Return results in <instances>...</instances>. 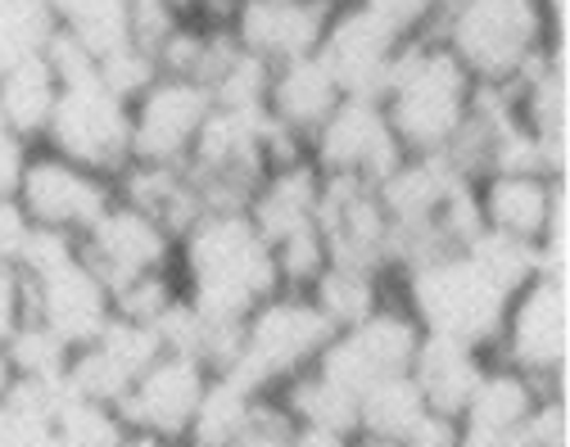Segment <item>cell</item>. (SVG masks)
Masks as SVG:
<instances>
[{
	"label": "cell",
	"instance_id": "1",
	"mask_svg": "<svg viewBox=\"0 0 570 447\" xmlns=\"http://www.w3.org/2000/svg\"><path fill=\"white\" fill-rule=\"evenodd\" d=\"M181 245L190 285L186 298L213 321H245L263 298L281 289L272 245L254 231L245 212H204Z\"/></svg>",
	"mask_w": 570,
	"mask_h": 447
},
{
	"label": "cell",
	"instance_id": "2",
	"mask_svg": "<svg viewBox=\"0 0 570 447\" xmlns=\"http://www.w3.org/2000/svg\"><path fill=\"white\" fill-rule=\"evenodd\" d=\"M475 78L440 37L403 41L381 109L403 145V155H444L458 127L466 122Z\"/></svg>",
	"mask_w": 570,
	"mask_h": 447
},
{
	"label": "cell",
	"instance_id": "3",
	"mask_svg": "<svg viewBox=\"0 0 570 447\" xmlns=\"http://www.w3.org/2000/svg\"><path fill=\"white\" fill-rule=\"evenodd\" d=\"M440 37L475 82L512 87L548 46L534 0H449Z\"/></svg>",
	"mask_w": 570,
	"mask_h": 447
},
{
	"label": "cell",
	"instance_id": "4",
	"mask_svg": "<svg viewBox=\"0 0 570 447\" xmlns=\"http://www.w3.org/2000/svg\"><path fill=\"white\" fill-rule=\"evenodd\" d=\"M335 326L308 294H272L245 317V339L232 366L218 376L240 385L245 394H267L285 380H295L299 370L317 361V352L331 344Z\"/></svg>",
	"mask_w": 570,
	"mask_h": 447
},
{
	"label": "cell",
	"instance_id": "5",
	"mask_svg": "<svg viewBox=\"0 0 570 447\" xmlns=\"http://www.w3.org/2000/svg\"><path fill=\"white\" fill-rule=\"evenodd\" d=\"M407 304L421 330L489 348L503 335V317L512 298L498 294L458 249V254L431 258L407 271Z\"/></svg>",
	"mask_w": 570,
	"mask_h": 447
},
{
	"label": "cell",
	"instance_id": "6",
	"mask_svg": "<svg viewBox=\"0 0 570 447\" xmlns=\"http://www.w3.org/2000/svg\"><path fill=\"white\" fill-rule=\"evenodd\" d=\"M41 140L50 145V155L114 181L131 163V105L100 82L59 87Z\"/></svg>",
	"mask_w": 570,
	"mask_h": 447
},
{
	"label": "cell",
	"instance_id": "7",
	"mask_svg": "<svg viewBox=\"0 0 570 447\" xmlns=\"http://www.w3.org/2000/svg\"><path fill=\"white\" fill-rule=\"evenodd\" d=\"M508 366L530 376L543 394H566V361H570V280L534 276L508 304L503 335Z\"/></svg>",
	"mask_w": 570,
	"mask_h": 447
},
{
	"label": "cell",
	"instance_id": "8",
	"mask_svg": "<svg viewBox=\"0 0 570 447\" xmlns=\"http://www.w3.org/2000/svg\"><path fill=\"white\" fill-rule=\"evenodd\" d=\"M416 339H421V326H416L412 312L376 308L358 326L335 330L313 366L322 370L326 380H335L340 389H348L353 398H358L363 389H372L385 376H407Z\"/></svg>",
	"mask_w": 570,
	"mask_h": 447
},
{
	"label": "cell",
	"instance_id": "9",
	"mask_svg": "<svg viewBox=\"0 0 570 447\" xmlns=\"http://www.w3.org/2000/svg\"><path fill=\"white\" fill-rule=\"evenodd\" d=\"M313 168L322 177L344 172L363 181H385L403 163V145L381 109V100L340 96V105L326 113V122L313 131Z\"/></svg>",
	"mask_w": 570,
	"mask_h": 447
},
{
	"label": "cell",
	"instance_id": "10",
	"mask_svg": "<svg viewBox=\"0 0 570 447\" xmlns=\"http://www.w3.org/2000/svg\"><path fill=\"white\" fill-rule=\"evenodd\" d=\"M407 37H399L385 19H376L367 6L348 0L335 6L317 46V59L331 68V78L340 87V96H363V100H381L390 87L394 59L403 50Z\"/></svg>",
	"mask_w": 570,
	"mask_h": 447
},
{
	"label": "cell",
	"instance_id": "11",
	"mask_svg": "<svg viewBox=\"0 0 570 447\" xmlns=\"http://www.w3.org/2000/svg\"><path fill=\"white\" fill-rule=\"evenodd\" d=\"M14 199L23 203L28 221H37V227H59V231H73L82 240L114 208L118 195H114L109 177L87 172V168L68 163V159H59L46 149V155H37V159L28 155Z\"/></svg>",
	"mask_w": 570,
	"mask_h": 447
},
{
	"label": "cell",
	"instance_id": "12",
	"mask_svg": "<svg viewBox=\"0 0 570 447\" xmlns=\"http://www.w3.org/2000/svg\"><path fill=\"white\" fill-rule=\"evenodd\" d=\"M208 109H213L208 87L159 72V78L131 100V159L181 168Z\"/></svg>",
	"mask_w": 570,
	"mask_h": 447
},
{
	"label": "cell",
	"instance_id": "13",
	"mask_svg": "<svg viewBox=\"0 0 570 447\" xmlns=\"http://www.w3.org/2000/svg\"><path fill=\"white\" fill-rule=\"evenodd\" d=\"M78 254H82V262L100 276V285L114 298L136 276L164 271V262L173 254V236L159 227L150 212H140L136 203L114 199V208L78 240Z\"/></svg>",
	"mask_w": 570,
	"mask_h": 447
},
{
	"label": "cell",
	"instance_id": "14",
	"mask_svg": "<svg viewBox=\"0 0 570 447\" xmlns=\"http://www.w3.org/2000/svg\"><path fill=\"white\" fill-rule=\"evenodd\" d=\"M208 389V366L181 352H159L140 376L131 380V389L118 403V416L127 429L155 434L164 443L186 438V425L199 407Z\"/></svg>",
	"mask_w": 570,
	"mask_h": 447
},
{
	"label": "cell",
	"instance_id": "15",
	"mask_svg": "<svg viewBox=\"0 0 570 447\" xmlns=\"http://www.w3.org/2000/svg\"><path fill=\"white\" fill-rule=\"evenodd\" d=\"M23 280H28V317L23 321L50 326L68 348L91 344L114 317V298L100 285V276L82 262V254L46 276H23Z\"/></svg>",
	"mask_w": 570,
	"mask_h": 447
},
{
	"label": "cell",
	"instance_id": "16",
	"mask_svg": "<svg viewBox=\"0 0 570 447\" xmlns=\"http://www.w3.org/2000/svg\"><path fill=\"white\" fill-rule=\"evenodd\" d=\"M326 19V0H240L232 14V37L263 63H285L299 54H317Z\"/></svg>",
	"mask_w": 570,
	"mask_h": 447
},
{
	"label": "cell",
	"instance_id": "17",
	"mask_svg": "<svg viewBox=\"0 0 570 447\" xmlns=\"http://www.w3.org/2000/svg\"><path fill=\"white\" fill-rule=\"evenodd\" d=\"M407 376H412V385L421 389L425 407H431L435 416L462 420L466 398H471V389H475L480 376H484V357H480L475 344H462V339H449V335L421 330Z\"/></svg>",
	"mask_w": 570,
	"mask_h": 447
},
{
	"label": "cell",
	"instance_id": "18",
	"mask_svg": "<svg viewBox=\"0 0 570 447\" xmlns=\"http://www.w3.org/2000/svg\"><path fill=\"white\" fill-rule=\"evenodd\" d=\"M335 105H340V87H335L331 68L317 54H299V59L272 63L263 109H267V118L276 127H285L291 136H299L308 145L313 131L326 122V113Z\"/></svg>",
	"mask_w": 570,
	"mask_h": 447
},
{
	"label": "cell",
	"instance_id": "19",
	"mask_svg": "<svg viewBox=\"0 0 570 447\" xmlns=\"http://www.w3.org/2000/svg\"><path fill=\"white\" fill-rule=\"evenodd\" d=\"M566 177H530V172H489L480 177V217L484 227L498 236H512L525 245H539L548 212H552V195Z\"/></svg>",
	"mask_w": 570,
	"mask_h": 447
},
{
	"label": "cell",
	"instance_id": "20",
	"mask_svg": "<svg viewBox=\"0 0 570 447\" xmlns=\"http://www.w3.org/2000/svg\"><path fill=\"white\" fill-rule=\"evenodd\" d=\"M317 190H322V172L313 168V159H299V163H285V168H272L263 177V186L254 190L245 217L254 221V231L276 245L299 227H313L317 221Z\"/></svg>",
	"mask_w": 570,
	"mask_h": 447
},
{
	"label": "cell",
	"instance_id": "21",
	"mask_svg": "<svg viewBox=\"0 0 570 447\" xmlns=\"http://www.w3.org/2000/svg\"><path fill=\"white\" fill-rule=\"evenodd\" d=\"M539 398H543V389H539L530 376H521L517 366H498V370L484 366V376H480V385L471 389L466 411H462L458 425L512 434V429L534 411Z\"/></svg>",
	"mask_w": 570,
	"mask_h": 447
},
{
	"label": "cell",
	"instance_id": "22",
	"mask_svg": "<svg viewBox=\"0 0 570 447\" xmlns=\"http://www.w3.org/2000/svg\"><path fill=\"white\" fill-rule=\"evenodd\" d=\"M55 100H59V78L50 72L46 54L0 72V118H6V127L19 140H37L46 131Z\"/></svg>",
	"mask_w": 570,
	"mask_h": 447
},
{
	"label": "cell",
	"instance_id": "23",
	"mask_svg": "<svg viewBox=\"0 0 570 447\" xmlns=\"http://www.w3.org/2000/svg\"><path fill=\"white\" fill-rule=\"evenodd\" d=\"M285 411L304 429H331V434H358V398L326 380L317 366L299 370L295 380H285Z\"/></svg>",
	"mask_w": 570,
	"mask_h": 447
},
{
	"label": "cell",
	"instance_id": "24",
	"mask_svg": "<svg viewBox=\"0 0 570 447\" xmlns=\"http://www.w3.org/2000/svg\"><path fill=\"white\" fill-rule=\"evenodd\" d=\"M308 298L326 312V321L335 330L358 326L363 317H372L381 308V298H376V271L335 267V262L322 267V276L308 285Z\"/></svg>",
	"mask_w": 570,
	"mask_h": 447
},
{
	"label": "cell",
	"instance_id": "25",
	"mask_svg": "<svg viewBox=\"0 0 570 447\" xmlns=\"http://www.w3.org/2000/svg\"><path fill=\"white\" fill-rule=\"evenodd\" d=\"M254 398L258 394H245L240 385H232L223 376H208V389H204V398L186 425V443L190 447H232L249 420Z\"/></svg>",
	"mask_w": 570,
	"mask_h": 447
},
{
	"label": "cell",
	"instance_id": "26",
	"mask_svg": "<svg viewBox=\"0 0 570 447\" xmlns=\"http://www.w3.org/2000/svg\"><path fill=\"white\" fill-rule=\"evenodd\" d=\"M425 411L421 389L412 385V376H385L372 389L358 394V434H376V438H403Z\"/></svg>",
	"mask_w": 570,
	"mask_h": 447
},
{
	"label": "cell",
	"instance_id": "27",
	"mask_svg": "<svg viewBox=\"0 0 570 447\" xmlns=\"http://www.w3.org/2000/svg\"><path fill=\"white\" fill-rule=\"evenodd\" d=\"M462 254L471 258V267L498 289V294H508L517 298V289H525L534 276H539V254L534 245L525 240H512V236H498V231H480L471 245H462Z\"/></svg>",
	"mask_w": 570,
	"mask_h": 447
},
{
	"label": "cell",
	"instance_id": "28",
	"mask_svg": "<svg viewBox=\"0 0 570 447\" xmlns=\"http://www.w3.org/2000/svg\"><path fill=\"white\" fill-rule=\"evenodd\" d=\"M55 32H59V19L46 0H0V72L46 54Z\"/></svg>",
	"mask_w": 570,
	"mask_h": 447
},
{
	"label": "cell",
	"instance_id": "29",
	"mask_svg": "<svg viewBox=\"0 0 570 447\" xmlns=\"http://www.w3.org/2000/svg\"><path fill=\"white\" fill-rule=\"evenodd\" d=\"M59 28L73 32L96 59L131 41L127 32V0H46Z\"/></svg>",
	"mask_w": 570,
	"mask_h": 447
},
{
	"label": "cell",
	"instance_id": "30",
	"mask_svg": "<svg viewBox=\"0 0 570 447\" xmlns=\"http://www.w3.org/2000/svg\"><path fill=\"white\" fill-rule=\"evenodd\" d=\"M50 434H55V447H118L127 425H122L118 407L68 394V403L59 407Z\"/></svg>",
	"mask_w": 570,
	"mask_h": 447
},
{
	"label": "cell",
	"instance_id": "31",
	"mask_svg": "<svg viewBox=\"0 0 570 447\" xmlns=\"http://www.w3.org/2000/svg\"><path fill=\"white\" fill-rule=\"evenodd\" d=\"M6 357H10V366H14V376H63L73 348H68L50 326L23 321V326L6 339Z\"/></svg>",
	"mask_w": 570,
	"mask_h": 447
},
{
	"label": "cell",
	"instance_id": "32",
	"mask_svg": "<svg viewBox=\"0 0 570 447\" xmlns=\"http://www.w3.org/2000/svg\"><path fill=\"white\" fill-rule=\"evenodd\" d=\"M155 78H159L155 54H150L146 46H136V41H122L118 50H109V54L96 59V82H100L105 91H114L118 100H127V105H131L140 91H146Z\"/></svg>",
	"mask_w": 570,
	"mask_h": 447
},
{
	"label": "cell",
	"instance_id": "33",
	"mask_svg": "<svg viewBox=\"0 0 570 447\" xmlns=\"http://www.w3.org/2000/svg\"><path fill=\"white\" fill-rule=\"evenodd\" d=\"M91 344H100L127 376L136 380L140 370H146L159 352H164V344H159V335H155V326H146V321H127V317H109V326L91 339Z\"/></svg>",
	"mask_w": 570,
	"mask_h": 447
},
{
	"label": "cell",
	"instance_id": "34",
	"mask_svg": "<svg viewBox=\"0 0 570 447\" xmlns=\"http://www.w3.org/2000/svg\"><path fill=\"white\" fill-rule=\"evenodd\" d=\"M272 258H276V276H281V285L308 289V285L322 276V267H326V245H322L317 221H313V227L291 231L285 240H276V245H272Z\"/></svg>",
	"mask_w": 570,
	"mask_h": 447
},
{
	"label": "cell",
	"instance_id": "35",
	"mask_svg": "<svg viewBox=\"0 0 570 447\" xmlns=\"http://www.w3.org/2000/svg\"><path fill=\"white\" fill-rule=\"evenodd\" d=\"M295 416L285 411V403L281 398H267V394H258L254 398V407H249V420H245V429L236 434V443L232 447H291V438H295Z\"/></svg>",
	"mask_w": 570,
	"mask_h": 447
},
{
	"label": "cell",
	"instance_id": "36",
	"mask_svg": "<svg viewBox=\"0 0 570 447\" xmlns=\"http://www.w3.org/2000/svg\"><path fill=\"white\" fill-rule=\"evenodd\" d=\"M358 6H367L376 19H385L399 37L412 41V37H435L449 0H358Z\"/></svg>",
	"mask_w": 570,
	"mask_h": 447
},
{
	"label": "cell",
	"instance_id": "37",
	"mask_svg": "<svg viewBox=\"0 0 570 447\" xmlns=\"http://www.w3.org/2000/svg\"><path fill=\"white\" fill-rule=\"evenodd\" d=\"M73 258H78V236L73 231L37 227V221H32V231L23 240V254H19V271L23 276H46V271L73 262Z\"/></svg>",
	"mask_w": 570,
	"mask_h": 447
},
{
	"label": "cell",
	"instance_id": "38",
	"mask_svg": "<svg viewBox=\"0 0 570 447\" xmlns=\"http://www.w3.org/2000/svg\"><path fill=\"white\" fill-rule=\"evenodd\" d=\"M173 289H168V280H164V271H150V276H136L131 285H122L118 294H114V317H127V321H155L168 304H173Z\"/></svg>",
	"mask_w": 570,
	"mask_h": 447
},
{
	"label": "cell",
	"instance_id": "39",
	"mask_svg": "<svg viewBox=\"0 0 570 447\" xmlns=\"http://www.w3.org/2000/svg\"><path fill=\"white\" fill-rule=\"evenodd\" d=\"M28 317V280L19 267H0V348Z\"/></svg>",
	"mask_w": 570,
	"mask_h": 447
},
{
	"label": "cell",
	"instance_id": "40",
	"mask_svg": "<svg viewBox=\"0 0 570 447\" xmlns=\"http://www.w3.org/2000/svg\"><path fill=\"white\" fill-rule=\"evenodd\" d=\"M32 231V221L14 195H0V267H19L23 240Z\"/></svg>",
	"mask_w": 570,
	"mask_h": 447
},
{
	"label": "cell",
	"instance_id": "41",
	"mask_svg": "<svg viewBox=\"0 0 570 447\" xmlns=\"http://www.w3.org/2000/svg\"><path fill=\"white\" fill-rule=\"evenodd\" d=\"M458 420L453 416H435V411H425L399 443L403 447H458Z\"/></svg>",
	"mask_w": 570,
	"mask_h": 447
},
{
	"label": "cell",
	"instance_id": "42",
	"mask_svg": "<svg viewBox=\"0 0 570 447\" xmlns=\"http://www.w3.org/2000/svg\"><path fill=\"white\" fill-rule=\"evenodd\" d=\"M23 163H28V140H19L6 127V118H0V195H14L19 190Z\"/></svg>",
	"mask_w": 570,
	"mask_h": 447
},
{
	"label": "cell",
	"instance_id": "43",
	"mask_svg": "<svg viewBox=\"0 0 570 447\" xmlns=\"http://www.w3.org/2000/svg\"><path fill=\"white\" fill-rule=\"evenodd\" d=\"M458 447H521V443H517V429L512 434H498V429H471V425H462L458 429Z\"/></svg>",
	"mask_w": 570,
	"mask_h": 447
},
{
	"label": "cell",
	"instance_id": "44",
	"mask_svg": "<svg viewBox=\"0 0 570 447\" xmlns=\"http://www.w3.org/2000/svg\"><path fill=\"white\" fill-rule=\"evenodd\" d=\"M291 447H353V434H331V429H295Z\"/></svg>",
	"mask_w": 570,
	"mask_h": 447
},
{
	"label": "cell",
	"instance_id": "45",
	"mask_svg": "<svg viewBox=\"0 0 570 447\" xmlns=\"http://www.w3.org/2000/svg\"><path fill=\"white\" fill-rule=\"evenodd\" d=\"M118 447H168V443H164V438H155V434H140V429H127Z\"/></svg>",
	"mask_w": 570,
	"mask_h": 447
},
{
	"label": "cell",
	"instance_id": "46",
	"mask_svg": "<svg viewBox=\"0 0 570 447\" xmlns=\"http://www.w3.org/2000/svg\"><path fill=\"white\" fill-rule=\"evenodd\" d=\"M10 380H14V366H10V357H6V348H0V398H6V389H10Z\"/></svg>",
	"mask_w": 570,
	"mask_h": 447
},
{
	"label": "cell",
	"instance_id": "47",
	"mask_svg": "<svg viewBox=\"0 0 570 447\" xmlns=\"http://www.w3.org/2000/svg\"><path fill=\"white\" fill-rule=\"evenodd\" d=\"M195 6H199V0H173V10H177V14H186V19L195 14Z\"/></svg>",
	"mask_w": 570,
	"mask_h": 447
},
{
	"label": "cell",
	"instance_id": "48",
	"mask_svg": "<svg viewBox=\"0 0 570 447\" xmlns=\"http://www.w3.org/2000/svg\"><path fill=\"white\" fill-rule=\"evenodd\" d=\"M326 6H331V10H335V6H348V0H326Z\"/></svg>",
	"mask_w": 570,
	"mask_h": 447
}]
</instances>
